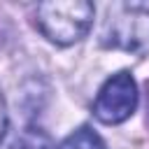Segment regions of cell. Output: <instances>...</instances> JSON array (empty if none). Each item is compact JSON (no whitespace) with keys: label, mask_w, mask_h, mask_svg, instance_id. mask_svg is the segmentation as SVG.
Here are the masks:
<instances>
[{"label":"cell","mask_w":149,"mask_h":149,"mask_svg":"<svg viewBox=\"0 0 149 149\" xmlns=\"http://www.w3.org/2000/svg\"><path fill=\"white\" fill-rule=\"evenodd\" d=\"M100 42L109 49L140 54L149 49V9L140 5H112L102 21Z\"/></svg>","instance_id":"7a4b0ae2"},{"label":"cell","mask_w":149,"mask_h":149,"mask_svg":"<svg viewBox=\"0 0 149 149\" xmlns=\"http://www.w3.org/2000/svg\"><path fill=\"white\" fill-rule=\"evenodd\" d=\"M5 130H7V107H5L2 91H0V142H2V137H5Z\"/></svg>","instance_id":"8992f818"},{"label":"cell","mask_w":149,"mask_h":149,"mask_svg":"<svg viewBox=\"0 0 149 149\" xmlns=\"http://www.w3.org/2000/svg\"><path fill=\"white\" fill-rule=\"evenodd\" d=\"M58 149H107V147L95 130H91L88 126H81L72 135H68L58 144Z\"/></svg>","instance_id":"277c9868"},{"label":"cell","mask_w":149,"mask_h":149,"mask_svg":"<svg viewBox=\"0 0 149 149\" xmlns=\"http://www.w3.org/2000/svg\"><path fill=\"white\" fill-rule=\"evenodd\" d=\"M5 149H54V144L51 137L40 128H23L21 133L14 135V140Z\"/></svg>","instance_id":"5b68a950"},{"label":"cell","mask_w":149,"mask_h":149,"mask_svg":"<svg viewBox=\"0 0 149 149\" xmlns=\"http://www.w3.org/2000/svg\"><path fill=\"white\" fill-rule=\"evenodd\" d=\"M137 107V86H135V79L130 77V72H116L112 74L95 102H93V114L98 121L102 123H121L126 121Z\"/></svg>","instance_id":"3957f363"},{"label":"cell","mask_w":149,"mask_h":149,"mask_svg":"<svg viewBox=\"0 0 149 149\" xmlns=\"http://www.w3.org/2000/svg\"><path fill=\"white\" fill-rule=\"evenodd\" d=\"M95 7L86 0H54L37 5V28L40 33L61 47L79 42L91 23Z\"/></svg>","instance_id":"6da1fadb"}]
</instances>
